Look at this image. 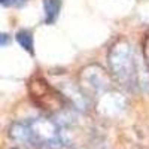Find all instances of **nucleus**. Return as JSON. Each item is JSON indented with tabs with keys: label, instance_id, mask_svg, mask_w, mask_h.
I'll return each mask as SVG.
<instances>
[{
	"label": "nucleus",
	"instance_id": "20e7f679",
	"mask_svg": "<svg viewBox=\"0 0 149 149\" xmlns=\"http://www.w3.org/2000/svg\"><path fill=\"white\" fill-rule=\"evenodd\" d=\"M43 10H45V22L54 24L61 10V0H43Z\"/></svg>",
	"mask_w": 149,
	"mask_h": 149
},
{
	"label": "nucleus",
	"instance_id": "6e6552de",
	"mask_svg": "<svg viewBox=\"0 0 149 149\" xmlns=\"http://www.w3.org/2000/svg\"><path fill=\"white\" fill-rule=\"evenodd\" d=\"M6 42H8V34H2V46H6Z\"/></svg>",
	"mask_w": 149,
	"mask_h": 149
},
{
	"label": "nucleus",
	"instance_id": "f03ea898",
	"mask_svg": "<svg viewBox=\"0 0 149 149\" xmlns=\"http://www.w3.org/2000/svg\"><path fill=\"white\" fill-rule=\"evenodd\" d=\"M109 67L115 79L121 84H130L136 76V60L133 46L127 40H118L110 48Z\"/></svg>",
	"mask_w": 149,
	"mask_h": 149
},
{
	"label": "nucleus",
	"instance_id": "39448f33",
	"mask_svg": "<svg viewBox=\"0 0 149 149\" xmlns=\"http://www.w3.org/2000/svg\"><path fill=\"white\" fill-rule=\"evenodd\" d=\"M17 42L22 49H26L29 54H33V48H34V40H33V34L30 30H19L17 33Z\"/></svg>",
	"mask_w": 149,
	"mask_h": 149
},
{
	"label": "nucleus",
	"instance_id": "0eeeda50",
	"mask_svg": "<svg viewBox=\"0 0 149 149\" xmlns=\"http://www.w3.org/2000/svg\"><path fill=\"white\" fill-rule=\"evenodd\" d=\"M26 3H27V0H2L3 6H22Z\"/></svg>",
	"mask_w": 149,
	"mask_h": 149
},
{
	"label": "nucleus",
	"instance_id": "7ed1b4c3",
	"mask_svg": "<svg viewBox=\"0 0 149 149\" xmlns=\"http://www.w3.org/2000/svg\"><path fill=\"white\" fill-rule=\"evenodd\" d=\"M91 88L93 91H98L106 86L107 84V76L102 67L98 66H91L88 69L82 70V85Z\"/></svg>",
	"mask_w": 149,
	"mask_h": 149
},
{
	"label": "nucleus",
	"instance_id": "f257e3e1",
	"mask_svg": "<svg viewBox=\"0 0 149 149\" xmlns=\"http://www.w3.org/2000/svg\"><path fill=\"white\" fill-rule=\"evenodd\" d=\"M9 137L31 148L60 149L66 143L60 125L48 118L17 121L9 127Z\"/></svg>",
	"mask_w": 149,
	"mask_h": 149
},
{
	"label": "nucleus",
	"instance_id": "423d86ee",
	"mask_svg": "<svg viewBox=\"0 0 149 149\" xmlns=\"http://www.w3.org/2000/svg\"><path fill=\"white\" fill-rule=\"evenodd\" d=\"M143 55H145V61H146V66L149 69V33L145 37V42H143Z\"/></svg>",
	"mask_w": 149,
	"mask_h": 149
}]
</instances>
